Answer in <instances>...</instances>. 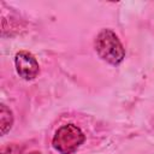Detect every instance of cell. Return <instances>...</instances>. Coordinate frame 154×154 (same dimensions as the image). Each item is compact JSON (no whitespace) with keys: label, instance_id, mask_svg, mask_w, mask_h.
Segmentation results:
<instances>
[{"label":"cell","instance_id":"1","mask_svg":"<svg viewBox=\"0 0 154 154\" xmlns=\"http://www.w3.org/2000/svg\"><path fill=\"white\" fill-rule=\"evenodd\" d=\"M95 49L99 57L111 65H118L125 57V49L118 36L111 29H102L95 38Z\"/></svg>","mask_w":154,"mask_h":154},{"label":"cell","instance_id":"2","mask_svg":"<svg viewBox=\"0 0 154 154\" xmlns=\"http://www.w3.org/2000/svg\"><path fill=\"white\" fill-rule=\"evenodd\" d=\"M85 136L82 130L75 124L60 126L53 136L52 144L60 154H72L84 142Z\"/></svg>","mask_w":154,"mask_h":154},{"label":"cell","instance_id":"3","mask_svg":"<svg viewBox=\"0 0 154 154\" xmlns=\"http://www.w3.org/2000/svg\"><path fill=\"white\" fill-rule=\"evenodd\" d=\"M14 64L17 73L25 81L34 79L40 72V66L36 58L26 51H20L16 54Z\"/></svg>","mask_w":154,"mask_h":154},{"label":"cell","instance_id":"4","mask_svg":"<svg viewBox=\"0 0 154 154\" xmlns=\"http://www.w3.org/2000/svg\"><path fill=\"white\" fill-rule=\"evenodd\" d=\"M13 124V116L12 112L2 103L0 105V129H1V135H5Z\"/></svg>","mask_w":154,"mask_h":154},{"label":"cell","instance_id":"5","mask_svg":"<svg viewBox=\"0 0 154 154\" xmlns=\"http://www.w3.org/2000/svg\"><path fill=\"white\" fill-rule=\"evenodd\" d=\"M23 150V147L18 144H8L1 149V154H20Z\"/></svg>","mask_w":154,"mask_h":154},{"label":"cell","instance_id":"6","mask_svg":"<svg viewBox=\"0 0 154 154\" xmlns=\"http://www.w3.org/2000/svg\"><path fill=\"white\" fill-rule=\"evenodd\" d=\"M29 154H41L40 152H31V153H29Z\"/></svg>","mask_w":154,"mask_h":154}]
</instances>
